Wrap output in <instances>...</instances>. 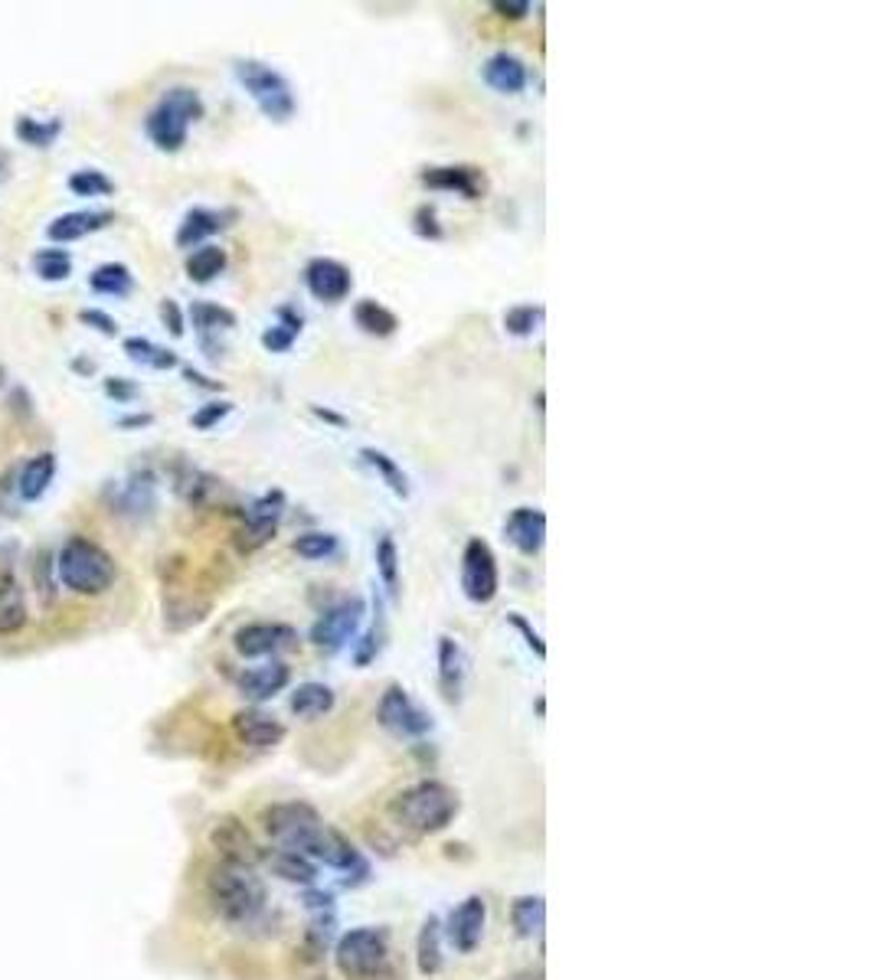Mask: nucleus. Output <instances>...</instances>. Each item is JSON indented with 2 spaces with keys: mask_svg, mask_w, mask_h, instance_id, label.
Masks as SVG:
<instances>
[{
  "mask_svg": "<svg viewBox=\"0 0 873 980\" xmlns=\"http://www.w3.org/2000/svg\"><path fill=\"white\" fill-rule=\"evenodd\" d=\"M262 830L272 837V843L279 850H291L308 857L311 863H324L341 872H360L367 876V863L357 853V847L350 843L344 833H338L334 827H328L321 820V814L311 805L301 801H289V805H272L262 810Z\"/></svg>",
  "mask_w": 873,
  "mask_h": 980,
  "instance_id": "obj_1",
  "label": "nucleus"
},
{
  "mask_svg": "<svg viewBox=\"0 0 873 980\" xmlns=\"http://www.w3.org/2000/svg\"><path fill=\"white\" fill-rule=\"evenodd\" d=\"M207 899L213 912L233 928L255 925L265 912V886L249 866L220 860L207 876Z\"/></svg>",
  "mask_w": 873,
  "mask_h": 980,
  "instance_id": "obj_2",
  "label": "nucleus"
},
{
  "mask_svg": "<svg viewBox=\"0 0 873 980\" xmlns=\"http://www.w3.org/2000/svg\"><path fill=\"white\" fill-rule=\"evenodd\" d=\"M390 820L400 824L409 833H419V837H429V833H439L445 830L455 814H459V795L442 785V781H415L403 788L393 801H390Z\"/></svg>",
  "mask_w": 873,
  "mask_h": 980,
  "instance_id": "obj_3",
  "label": "nucleus"
},
{
  "mask_svg": "<svg viewBox=\"0 0 873 980\" xmlns=\"http://www.w3.org/2000/svg\"><path fill=\"white\" fill-rule=\"evenodd\" d=\"M59 582L86 598L106 595L118 578L116 556L89 536H69L57 553Z\"/></svg>",
  "mask_w": 873,
  "mask_h": 980,
  "instance_id": "obj_4",
  "label": "nucleus"
},
{
  "mask_svg": "<svg viewBox=\"0 0 873 980\" xmlns=\"http://www.w3.org/2000/svg\"><path fill=\"white\" fill-rule=\"evenodd\" d=\"M334 968L344 980H400L390 934L383 928H353L334 948Z\"/></svg>",
  "mask_w": 873,
  "mask_h": 980,
  "instance_id": "obj_5",
  "label": "nucleus"
},
{
  "mask_svg": "<svg viewBox=\"0 0 873 980\" xmlns=\"http://www.w3.org/2000/svg\"><path fill=\"white\" fill-rule=\"evenodd\" d=\"M203 99L197 89H187V85H177V89H168L161 95V102L148 112L144 118V131L151 138V144L164 154H177L183 144H187V134H190V124L203 118Z\"/></svg>",
  "mask_w": 873,
  "mask_h": 980,
  "instance_id": "obj_6",
  "label": "nucleus"
},
{
  "mask_svg": "<svg viewBox=\"0 0 873 980\" xmlns=\"http://www.w3.org/2000/svg\"><path fill=\"white\" fill-rule=\"evenodd\" d=\"M233 72L235 79H239V85L245 89V95L255 102V109L269 118V121L285 124V121L294 118L298 99H294L291 82L279 69H272L262 59H235Z\"/></svg>",
  "mask_w": 873,
  "mask_h": 980,
  "instance_id": "obj_7",
  "label": "nucleus"
},
{
  "mask_svg": "<svg viewBox=\"0 0 873 980\" xmlns=\"http://www.w3.org/2000/svg\"><path fill=\"white\" fill-rule=\"evenodd\" d=\"M363 622H367V602L360 595H348V598L334 602L331 608H324L318 615V622L311 625L308 637H311L314 647H321L328 654H338L360 635Z\"/></svg>",
  "mask_w": 873,
  "mask_h": 980,
  "instance_id": "obj_8",
  "label": "nucleus"
},
{
  "mask_svg": "<svg viewBox=\"0 0 873 980\" xmlns=\"http://www.w3.org/2000/svg\"><path fill=\"white\" fill-rule=\"evenodd\" d=\"M462 592L471 605H491L501 592L498 556L481 536H471L462 549Z\"/></svg>",
  "mask_w": 873,
  "mask_h": 980,
  "instance_id": "obj_9",
  "label": "nucleus"
},
{
  "mask_svg": "<svg viewBox=\"0 0 873 980\" xmlns=\"http://www.w3.org/2000/svg\"><path fill=\"white\" fill-rule=\"evenodd\" d=\"M285 511H289V497H285V491H279V487H272V491H265L262 497H255V501L242 511V526H239V533H235L239 549H242V553H255V549H262V546L279 533V526H282V519H285Z\"/></svg>",
  "mask_w": 873,
  "mask_h": 980,
  "instance_id": "obj_10",
  "label": "nucleus"
},
{
  "mask_svg": "<svg viewBox=\"0 0 873 980\" xmlns=\"http://www.w3.org/2000/svg\"><path fill=\"white\" fill-rule=\"evenodd\" d=\"M377 719L397 739H422L432 733V716L400 684H390L383 690L380 706H377Z\"/></svg>",
  "mask_w": 873,
  "mask_h": 980,
  "instance_id": "obj_11",
  "label": "nucleus"
},
{
  "mask_svg": "<svg viewBox=\"0 0 873 980\" xmlns=\"http://www.w3.org/2000/svg\"><path fill=\"white\" fill-rule=\"evenodd\" d=\"M233 647L239 657L259 660V657H279L298 647V632L282 622H252L233 635Z\"/></svg>",
  "mask_w": 873,
  "mask_h": 980,
  "instance_id": "obj_12",
  "label": "nucleus"
},
{
  "mask_svg": "<svg viewBox=\"0 0 873 980\" xmlns=\"http://www.w3.org/2000/svg\"><path fill=\"white\" fill-rule=\"evenodd\" d=\"M109 501L118 517H151L158 507V477L151 471H131L128 481H121L109 491Z\"/></svg>",
  "mask_w": 873,
  "mask_h": 980,
  "instance_id": "obj_13",
  "label": "nucleus"
},
{
  "mask_svg": "<svg viewBox=\"0 0 873 980\" xmlns=\"http://www.w3.org/2000/svg\"><path fill=\"white\" fill-rule=\"evenodd\" d=\"M304 289L321 304H341L353 291V275L344 262L318 255L304 265Z\"/></svg>",
  "mask_w": 873,
  "mask_h": 980,
  "instance_id": "obj_14",
  "label": "nucleus"
},
{
  "mask_svg": "<svg viewBox=\"0 0 873 980\" xmlns=\"http://www.w3.org/2000/svg\"><path fill=\"white\" fill-rule=\"evenodd\" d=\"M27 598L13 566V546L0 553V637L20 635L27 628Z\"/></svg>",
  "mask_w": 873,
  "mask_h": 980,
  "instance_id": "obj_15",
  "label": "nucleus"
},
{
  "mask_svg": "<svg viewBox=\"0 0 873 980\" xmlns=\"http://www.w3.org/2000/svg\"><path fill=\"white\" fill-rule=\"evenodd\" d=\"M419 180L429 186V190H439V193H455L468 203L481 200L484 190H488V180H484V171L481 168H471V164H442V168H425L419 173Z\"/></svg>",
  "mask_w": 873,
  "mask_h": 980,
  "instance_id": "obj_16",
  "label": "nucleus"
},
{
  "mask_svg": "<svg viewBox=\"0 0 873 980\" xmlns=\"http://www.w3.org/2000/svg\"><path fill=\"white\" fill-rule=\"evenodd\" d=\"M484 925H488V902L481 896H468L465 902L449 916L445 938L459 954H471L484 938Z\"/></svg>",
  "mask_w": 873,
  "mask_h": 980,
  "instance_id": "obj_17",
  "label": "nucleus"
},
{
  "mask_svg": "<svg viewBox=\"0 0 873 980\" xmlns=\"http://www.w3.org/2000/svg\"><path fill=\"white\" fill-rule=\"evenodd\" d=\"M210 840H213V847H217V853H220V860H223V863L249 866V869H255V863L262 860V850H259V843L252 840V833L245 830V824H239L235 817H223V820H217V827H213Z\"/></svg>",
  "mask_w": 873,
  "mask_h": 980,
  "instance_id": "obj_18",
  "label": "nucleus"
},
{
  "mask_svg": "<svg viewBox=\"0 0 873 980\" xmlns=\"http://www.w3.org/2000/svg\"><path fill=\"white\" fill-rule=\"evenodd\" d=\"M504 539L521 556H536L546 543V514L540 507H514L504 519Z\"/></svg>",
  "mask_w": 873,
  "mask_h": 980,
  "instance_id": "obj_19",
  "label": "nucleus"
},
{
  "mask_svg": "<svg viewBox=\"0 0 873 980\" xmlns=\"http://www.w3.org/2000/svg\"><path fill=\"white\" fill-rule=\"evenodd\" d=\"M233 733L242 746L259 751L275 749V746H282V739H285V726H282L275 716L262 713V709H242V713H235Z\"/></svg>",
  "mask_w": 873,
  "mask_h": 980,
  "instance_id": "obj_20",
  "label": "nucleus"
},
{
  "mask_svg": "<svg viewBox=\"0 0 873 980\" xmlns=\"http://www.w3.org/2000/svg\"><path fill=\"white\" fill-rule=\"evenodd\" d=\"M468 677V654L465 647L455 637H439V690L445 696V703H462Z\"/></svg>",
  "mask_w": 873,
  "mask_h": 980,
  "instance_id": "obj_21",
  "label": "nucleus"
},
{
  "mask_svg": "<svg viewBox=\"0 0 873 980\" xmlns=\"http://www.w3.org/2000/svg\"><path fill=\"white\" fill-rule=\"evenodd\" d=\"M289 684H291V670L289 664H282V660H269V664H262V667H249V670H242V674L235 677L239 693H242L245 699H252V703H265V699L279 696Z\"/></svg>",
  "mask_w": 873,
  "mask_h": 980,
  "instance_id": "obj_22",
  "label": "nucleus"
},
{
  "mask_svg": "<svg viewBox=\"0 0 873 980\" xmlns=\"http://www.w3.org/2000/svg\"><path fill=\"white\" fill-rule=\"evenodd\" d=\"M190 321H193V327H197V334H200V346L207 350V356L217 360L220 350H223V346L217 344V337H220L223 331H233L235 311L223 307V304H217V301H193V307H190Z\"/></svg>",
  "mask_w": 873,
  "mask_h": 980,
  "instance_id": "obj_23",
  "label": "nucleus"
},
{
  "mask_svg": "<svg viewBox=\"0 0 873 980\" xmlns=\"http://www.w3.org/2000/svg\"><path fill=\"white\" fill-rule=\"evenodd\" d=\"M481 79H484L488 89H494L501 95H521L526 82H530V69H526V62L521 57L501 50L481 65Z\"/></svg>",
  "mask_w": 873,
  "mask_h": 980,
  "instance_id": "obj_24",
  "label": "nucleus"
},
{
  "mask_svg": "<svg viewBox=\"0 0 873 980\" xmlns=\"http://www.w3.org/2000/svg\"><path fill=\"white\" fill-rule=\"evenodd\" d=\"M57 467L59 462L53 452H43V455L27 458V462L17 467V501L37 504L50 491V484L57 477Z\"/></svg>",
  "mask_w": 873,
  "mask_h": 980,
  "instance_id": "obj_25",
  "label": "nucleus"
},
{
  "mask_svg": "<svg viewBox=\"0 0 873 980\" xmlns=\"http://www.w3.org/2000/svg\"><path fill=\"white\" fill-rule=\"evenodd\" d=\"M109 223H112L109 210H76V213H62L59 220H53L47 226V235L53 242H79L92 232L106 230Z\"/></svg>",
  "mask_w": 873,
  "mask_h": 980,
  "instance_id": "obj_26",
  "label": "nucleus"
},
{
  "mask_svg": "<svg viewBox=\"0 0 873 980\" xmlns=\"http://www.w3.org/2000/svg\"><path fill=\"white\" fill-rule=\"evenodd\" d=\"M223 220H227V216L217 213V210L193 206V210L180 220V230H177L174 235L177 249H200V245H207L210 235H217V232L227 226Z\"/></svg>",
  "mask_w": 873,
  "mask_h": 980,
  "instance_id": "obj_27",
  "label": "nucleus"
},
{
  "mask_svg": "<svg viewBox=\"0 0 873 980\" xmlns=\"http://www.w3.org/2000/svg\"><path fill=\"white\" fill-rule=\"evenodd\" d=\"M415 964H419V974L422 978H435L445 964V954H442V922L435 916H429L422 928H419V938H415Z\"/></svg>",
  "mask_w": 873,
  "mask_h": 980,
  "instance_id": "obj_28",
  "label": "nucleus"
},
{
  "mask_svg": "<svg viewBox=\"0 0 873 980\" xmlns=\"http://www.w3.org/2000/svg\"><path fill=\"white\" fill-rule=\"evenodd\" d=\"M353 324H357L367 337H393V334L400 331V317H397L387 304H380V301H373V297L357 301V307H353Z\"/></svg>",
  "mask_w": 873,
  "mask_h": 980,
  "instance_id": "obj_29",
  "label": "nucleus"
},
{
  "mask_svg": "<svg viewBox=\"0 0 873 980\" xmlns=\"http://www.w3.org/2000/svg\"><path fill=\"white\" fill-rule=\"evenodd\" d=\"M360 462L367 464L400 501H409V494H412V487H409V477L407 471L400 467L397 458H390L387 452H380V448H373V445H367V448H360Z\"/></svg>",
  "mask_w": 873,
  "mask_h": 980,
  "instance_id": "obj_30",
  "label": "nucleus"
},
{
  "mask_svg": "<svg viewBox=\"0 0 873 980\" xmlns=\"http://www.w3.org/2000/svg\"><path fill=\"white\" fill-rule=\"evenodd\" d=\"M289 706L301 719H321L334 709V690L328 684H314V680L298 684V690L291 693Z\"/></svg>",
  "mask_w": 873,
  "mask_h": 980,
  "instance_id": "obj_31",
  "label": "nucleus"
},
{
  "mask_svg": "<svg viewBox=\"0 0 873 980\" xmlns=\"http://www.w3.org/2000/svg\"><path fill=\"white\" fill-rule=\"evenodd\" d=\"M227 262H230L227 249L207 242L197 252H190V259H187V279L197 282V285H207V282H213V279H220L227 272Z\"/></svg>",
  "mask_w": 873,
  "mask_h": 980,
  "instance_id": "obj_32",
  "label": "nucleus"
},
{
  "mask_svg": "<svg viewBox=\"0 0 873 980\" xmlns=\"http://www.w3.org/2000/svg\"><path fill=\"white\" fill-rule=\"evenodd\" d=\"M89 289L106 297H128L134 291V275L121 262H106L89 275Z\"/></svg>",
  "mask_w": 873,
  "mask_h": 980,
  "instance_id": "obj_33",
  "label": "nucleus"
},
{
  "mask_svg": "<svg viewBox=\"0 0 873 980\" xmlns=\"http://www.w3.org/2000/svg\"><path fill=\"white\" fill-rule=\"evenodd\" d=\"M301 324H304L301 314H294L291 304H282L279 307V321L262 331V346L269 353H289L294 341H298V334H301Z\"/></svg>",
  "mask_w": 873,
  "mask_h": 980,
  "instance_id": "obj_34",
  "label": "nucleus"
},
{
  "mask_svg": "<svg viewBox=\"0 0 873 980\" xmlns=\"http://www.w3.org/2000/svg\"><path fill=\"white\" fill-rule=\"evenodd\" d=\"M291 549L308 563H328L341 553V539L328 529H308V533H298Z\"/></svg>",
  "mask_w": 873,
  "mask_h": 980,
  "instance_id": "obj_35",
  "label": "nucleus"
},
{
  "mask_svg": "<svg viewBox=\"0 0 873 980\" xmlns=\"http://www.w3.org/2000/svg\"><path fill=\"white\" fill-rule=\"evenodd\" d=\"M373 559H377V573H380V582H383L387 595L397 598L400 595V549H397L393 533H380L377 549H373Z\"/></svg>",
  "mask_w": 873,
  "mask_h": 980,
  "instance_id": "obj_36",
  "label": "nucleus"
},
{
  "mask_svg": "<svg viewBox=\"0 0 873 980\" xmlns=\"http://www.w3.org/2000/svg\"><path fill=\"white\" fill-rule=\"evenodd\" d=\"M511 922H514L521 938H536L543 931V922H546V902H543V896H521V899H514Z\"/></svg>",
  "mask_w": 873,
  "mask_h": 980,
  "instance_id": "obj_37",
  "label": "nucleus"
},
{
  "mask_svg": "<svg viewBox=\"0 0 873 980\" xmlns=\"http://www.w3.org/2000/svg\"><path fill=\"white\" fill-rule=\"evenodd\" d=\"M124 353H128L134 363L151 366V370H161V373H164V370H174L177 366L174 350L151 344L148 337H128V341H124Z\"/></svg>",
  "mask_w": 873,
  "mask_h": 980,
  "instance_id": "obj_38",
  "label": "nucleus"
},
{
  "mask_svg": "<svg viewBox=\"0 0 873 980\" xmlns=\"http://www.w3.org/2000/svg\"><path fill=\"white\" fill-rule=\"evenodd\" d=\"M269 866L275 869V876L289 879V882H301V886H311L318 879V866L311 863L308 857L301 853H291V850H275L269 857Z\"/></svg>",
  "mask_w": 873,
  "mask_h": 980,
  "instance_id": "obj_39",
  "label": "nucleus"
},
{
  "mask_svg": "<svg viewBox=\"0 0 873 980\" xmlns=\"http://www.w3.org/2000/svg\"><path fill=\"white\" fill-rule=\"evenodd\" d=\"M59 131H62V121H37L30 115L17 118V124H13L17 141H23L30 148H50L59 138Z\"/></svg>",
  "mask_w": 873,
  "mask_h": 980,
  "instance_id": "obj_40",
  "label": "nucleus"
},
{
  "mask_svg": "<svg viewBox=\"0 0 873 980\" xmlns=\"http://www.w3.org/2000/svg\"><path fill=\"white\" fill-rule=\"evenodd\" d=\"M543 304H514L504 311V331L511 337H533L543 324Z\"/></svg>",
  "mask_w": 873,
  "mask_h": 980,
  "instance_id": "obj_41",
  "label": "nucleus"
},
{
  "mask_svg": "<svg viewBox=\"0 0 873 980\" xmlns=\"http://www.w3.org/2000/svg\"><path fill=\"white\" fill-rule=\"evenodd\" d=\"M33 269L43 282H66L72 275V255L66 249H40L33 255Z\"/></svg>",
  "mask_w": 873,
  "mask_h": 980,
  "instance_id": "obj_42",
  "label": "nucleus"
},
{
  "mask_svg": "<svg viewBox=\"0 0 873 980\" xmlns=\"http://www.w3.org/2000/svg\"><path fill=\"white\" fill-rule=\"evenodd\" d=\"M66 183H69V190H72L76 196H112V193H116V180L106 176L102 171H92V168L76 171Z\"/></svg>",
  "mask_w": 873,
  "mask_h": 980,
  "instance_id": "obj_43",
  "label": "nucleus"
},
{
  "mask_svg": "<svg viewBox=\"0 0 873 980\" xmlns=\"http://www.w3.org/2000/svg\"><path fill=\"white\" fill-rule=\"evenodd\" d=\"M233 412V403H227V400H217V403H207L200 405L193 415H190V425L197 428V432H210V428H217L227 415Z\"/></svg>",
  "mask_w": 873,
  "mask_h": 980,
  "instance_id": "obj_44",
  "label": "nucleus"
},
{
  "mask_svg": "<svg viewBox=\"0 0 873 980\" xmlns=\"http://www.w3.org/2000/svg\"><path fill=\"white\" fill-rule=\"evenodd\" d=\"M383 618H377L373 622V628L363 635V640L357 644V654H353V660H357V667H367L377 654H380V647H383Z\"/></svg>",
  "mask_w": 873,
  "mask_h": 980,
  "instance_id": "obj_45",
  "label": "nucleus"
},
{
  "mask_svg": "<svg viewBox=\"0 0 873 980\" xmlns=\"http://www.w3.org/2000/svg\"><path fill=\"white\" fill-rule=\"evenodd\" d=\"M412 230L419 232L422 239H442V226H439V213H435V206L432 203H422L415 213H412Z\"/></svg>",
  "mask_w": 873,
  "mask_h": 980,
  "instance_id": "obj_46",
  "label": "nucleus"
},
{
  "mask_svg": "<svg viewBox=\"0 0 873 980\" xmlns=\"http://www.w3.org/2000/svg\"><path fill=\"white\" fill-rule=\"evenodd\" d=\"M158 314H161V324L171 331V337H183V331H187V317H183V307L177 304L174 297H164L161 307H158Z\"/></svg>",
  "mask_w": 873,
  "mask_h": 980,
  "instance_id": "obj_47",
  "label": "nucleus"
},
{
  "mask_svg": "<svg viewBox=\"0 0 873 980\" xmlns=\"http://www.w3.org/2000/svg\"><path fill=\"white\" fill-rule=\"evenodd\" d=\"M79 321L86 324V327H92V331H99V334H106V337H116L118 334V324L112 314H106V311H96V307H86L82 314H79Z\"/></svg>",
  "mask_w": 873,
  "mask_h": 980,
  "instance_id": "obj_48",
  "label": "nucleus"
},
{
  "mask_svg": "<svg viewBox=\"0 0 873 980\" xmlns=\"http://www.w3.org/2000/svg\"><path fill=\"white\" fill-rule=\"evenodd\" d=\"M508 622H511V625H514V628H518V632H521V635L526 637L530 650H533V654H536V657L543 660V657H546V644H543V637H540V635H536V632H533V628H530V622H526L524 615L511 612V615H508Z\"/></svg>",
  "mask_w": 873,
  "mask_h": 980,
  "instance_id": "obj_49",
  "label": "nucleus"
},
{
  "mask_svg": "<svg viewBox=\"0 0 873 980\" xmlns=\"http://www.w3.org/2000/svg\"><path fill=\"white\" fill-rule=\"evenodd\" d=\"M106 396L116 400V403H131L138 396V383H131L124 376H109L106 380Z\"/></svg>",
  "mask_w": 873,
  "mask_h": 980,
  "instance_id": "obj_50",
  "label": "nucleus"
},
{
  "mask_svg": "<svg viewBox=\"0 0 873 980\" xmlns=\"http://www.w3.org/2000/svg\"><path fill=\"white\" fill-rule=\"evenodd\" d=\"M491 10L498 13V17H504V20H524L526 13L533 10V3L530 0H521V3H508V0H494L491 3Z\"/></svg>",
  "mask_w": 873,
  "mask_h": 980,
  "instance_id": "obj_51",
  "label": "nucleus"
},
{
  "mask_svg": "<svg viewBox=\"0 0 873 980\" xmlns=\"http://www.w3.org/2000/svg\"><path fill=\"white\" fill-rule=\"evenodd\" d=\"M10 494H17V471H7L0 477V514H13L10 507Z\"/></svg>",
  "mask_w": 873,
  "mask_h": 980,
  "instance_id": "obj_52",
  "label": "nucleus"
},
{
  "mask_svg": "<svg viewBox=\"0 0 873 980\" xmlns=\"http://www.w3.org/2000/svg\"><path fill=\"white\" fill-rule=\"evenodd\" d=\"M311 412L321 418V422H328V425H338V428H348V415H341V412H334V408H328V405H311Z\"/></svg>",
  "mask_w": 873,
  "mask_h": 980,
  "instance_id": "obj_53",
  "label": "nucleus"
},
{
  "mask_svg": "<svg viewBox=\"0 0 873 980\" xmlns=\"http://www.w3.org/2000/svg\"><path fill=\"white\" fill-rule=\"evenodd\" d=\"M183 376L193 383V386H200V390H210V393H220L223 390V383H217V380H207L203 373H197L193 366H183Z\"/></svg>",
  "mask_w": 873,
  "mask_h": 980,
  "instance_id": "obj_54",
  "label": "nucleus"
},
{
  "mask_svg": "<svg viewBox=\"0 0 873 980\" xmlns=\"http://www.w3.org/2000/svg\"><path fill=\"white\" fill-rule=\"evenodd\" d=\"M151 422H154L151 412H141V415H121V418H118V428H144V425H151Z\"/></svg>",
  "mask_w": 873,
  "mask_h": 980,
  "instance_id": "obj_55",
  "label": "nucleus"
},
{
  "mask_svg": "<svg viewBox=\"0 0 873 980\" xmlns=\"http://www.w3.org/2000/svg\"><path fill=\"white\" fill-rule=\"evenodd\" d=\"M72 370L76 373H92V363L89 360H72Z\"/></svg>",
  "mask_w": 873,
  "mask_h": 980,
  "instance_id": "obj_56",
  "label": "nucleus"
},
{
  "mask_svg": "<svg viewBox=\"0 0 873 980\" xmlns=\"http://www.w3.org/2000/svg\"><path fill=\"white\" fill-rule=\"evenodd\" d=\"M7 164H10V154H7V151L0 148V176L7 173Z\"/></svg>",
  "mask_w": 873,
  "mask_h": 980,
  "instance_id": "obj_57",
  "label": "nucleus"
}]
</instances>
